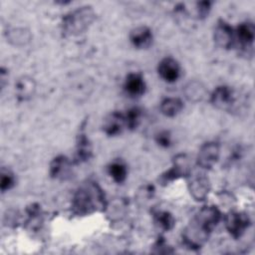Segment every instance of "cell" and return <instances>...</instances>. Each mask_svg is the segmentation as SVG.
Here are the masks:
<instances>
[{
  "instance_id": "6da1fadb",
  "label": "cell",
  "mask_w": 255,
  "mask_h": 255,
  "mask_svg": "<svg viewBox=\"0 0 255 255\" xmlns=\"http://www.w3.org/2000/svg\"><path fill=\"white\" fill-rule=\"evenodd\" d=\"M105 194L95 182H88L81 186L73 199L74 211L79 215H87L103 210L106 206Z\"/></svg>"
},
{
  "instance_id": "7a4b0ae2",
  "label": "cell",
  "mask_w": 255,
  "mask_h": 255,
  "mask_svg": "<svg viewBox=\"0 0 255 255\" xmlns=\"http://www.w3.org/2000/svg\"><path fill=\"white\" fill-rule=\"evenodd\" d=\"M96 19V13L91 6H82L71 11L63 18V31L76 36L87 31Z\"/></svg>"
},
{
  "instance_id": "3957f363",
  "label": "cell",
  "mask_w": 255,
  "mask_h": 255,
  "mask_svg": "<svg viewBox=\"0 0 255 255\" xmlns=\"http://www.w3.org/2000/svg\"><path fill=\"white\" fill-rule=\"evenodd\" d=\"M209 233V230L192 220L182 233L183 242L190 249H199L207 241Z\"/></svg>"
},
{
  "instance_id": "277c9868",
  "label": "cell",
  "mask_w": 255,
  "mask_h": 255,
  "mask_svg": "<svg viewBox=\"0 0 255 255\" xmlns=\"http://www.w3.org/2000/svg\"><path fill=\"white\" fill-rule=\"evenodd\" d=\"M188 176V190L191 196L197 201L205 200L211 188L208 177L202 172H197L194 174L190 172Z\"/></svg>"
},
{
  "instance_id": "5b68a950",
  "label": "cell",
  "mask_w": 255,
  "mask_h": 255,
  "mask_svg": "<svg viewBox=\"0 0 255 255\" xmlns=\"http://www.w3.org/2000/svg\"><path fill=\"white\" fill-rule=\"evenodd\" d=\"M236 94L233 89L227 86L217 87L210 95V102L212 105L224 111H231L236 104Z\"/></svg>"
},
{
  "instance_id": "8992f818",
  "label": "cell",
  "mask_w": 255,
  "mask_h": 255,
  "mask_svg": "<svg viewBox=\"0 0 255 255\" xmlns=\"http://www.w3.org/2000/svg\"><path fill=\"white\" fill-rule=\"evenodd\" d=\"M225 227L233 238H239L250 224L249 217L243 212L230 211L224 218Z\"/></svg>"
},
{
  "instance_id": "52a82bcc",
  "label": "cell",
  "mask_w": 255,
  "mask_h": 255,
  "mask_svg": "<svg viewBox=\"0 0 255 255\" xmlns=\"http://www.w3.org/2000/svg\"><path fill=\"white\" fill-rule=\"evenodd\" d=\"M220 155V145L215 141L205 142L199 148L197 154V165L202 169L211 168L218 160Z\"/></svg>"
},
{
  "instance_id": "ba28073f",
  "label": "cell",
  "mask_w": 255,
  "mask_h": 255,
  "mask_svg": "<svg viewBox=\"0 0 255 255\" xmlns=\"http://www.w3.org/2000/svg\"><path fill=\"white\" fill-rule=\"evenodd\" d=\"M214 42L223 49H229L234 44V30L223 20H219L213 33Z\"/></svg>"
},
{
  "instance_id": "9c48e42d",
  "label": "cell",
  "mask_w": 255,
  "mask_h": 255,
  "mask_svg": "<svg viewBox=\"0 0 255 255\" xmlns=\"http://www.w3.org/2000/svg\"><path fill=\"white\" fill-rule=\"evenodd\" d=\"M255 38V28L251 22H244L238 25L234 31V43H237L243 50L252 47Z\"/></svg>"
},
{
  "instance_id": "30bf717a",
  "label": "cell",
  "mask_w": 255,
  "mask_h": 255,
  "mask_svg": "<svg viewBox=\"0 0 255 255\" xmlns=\"http://www.w3.org/2000/svg\"><path fill=\"white\" fill-rule=\"evenodd\" d=\"M157 72L163 81L173 83L177 81L180 76V66L173 58L166 57L158 63Z\"/></svg>"
},
{
  "instance_id": "8fae6325",
  "label": "cell",
  "mask_w": 255,
  "mask_h": 255,
  "mask_svg": "<svg viewBox=\"0 0 255 255\" xmlns=\"http://www.w3.org/2000/svg\"><path fill=\"white\" fill-rule=\"evenodd\" d=\"M220 219L221 213L215 206H204L198 211L193 220L211 232Z\"/></svg>"
},
{
  "instance_id": "7c38bea8",
  "label": "cell",
  "mask_w": 255,
  "mask_h": 255,
  "mask_svg": "<svg viewBox=\"0 0 255 255\" xmlns=\"http://www.w3.org/2000/svg\"><path fill=\"white\" fill-rule=\"evenodd\" d=\"M72 174V163L65 155L56 156L50 164V175L55 179L66 180Z\"/></svg>"
},
{
  "instance_id": "4fadbf2b",
  "label": "cell",
  "mask_w": 255,
  "mask_h": 255,
  "mask_svg": "<svg viewBox=\"0 0 255 255\" xmlns=\"http://www.w3.org/2000/svg\"><path fill=\"white\" fill-rule=\"evenodd\" d=\"M36 91V83L33 78L22 76L15 82V95L19 101L30 100Z\"/></svg>"
},
{
  "instance_id": "5bb4252c",
  "label": "cell",
  "mask_w": 255,
  "mask_h": 255,
  "mask_svg": "<svg viewBox=\"0 0 255 255\" xmlns=\"http://www.w3.org/2000/svg\"><path fill=\"white\" fill-rule=\"evenodd\" d=\"M125 128H127L125 116L119 112H114L110 114L104 120L103 130L110 136L121 133Z\"/></svg>"
},
{
  "instance_id": "9a60e30c",
  "label": "cell",
  "mask_w": 255,
  "mask_h": 255,
  "mask_svg": "<svg viewBox=\"0 0 255 255\" xmlns=\"http://www.w3.org/2000/svg\"><path fill=\"white\" fill-rule=\"evenodd\" d=\"M129 41L137 49H146L152 42L151 30L146 26L136 27L130 31Z\"/></svg>"
},
{
  "instance_id": "2e32d148",
  "label": "cell",
  "mask_w": 255,
  "mask_h": 255,
  "mask_svg": "<svg viewBox=\"0 0 255 255\" xmlns=\"http://www.w3.org/2000/svg\"><path fill=\"white\" fill-rule=\"evenodd\" d=\"M5 37L7 42L16 47H22L30 43L32 35L30 31L23 27H12L6 30Z\"/></svg>"
},
{
  "instance_id": "e0dca14e",
  "label": "cell",
  "mask_w": 255,
  "mask_h": 255,
  "mask_svg": "<svg viewBox=\"0 0 255 255\" xmlns=\"http://www.w3.org/2000/svg\"><path fill=\"white\" fill-rule=\"evenodd\" d=\"M125 91L130 97H139L144 93L145 83L143 78L138 73H129L124 84Z\"/></svg>"
},
{
  "instance_id": "ac0fdd59",
  "label": "cell",
  "mask_w": 255,
  "mask_h": 255,
  "mask_svg": "<svg viewBox=\"0 0 255 255\" xmlns=\"http://www.w3.org/2000/svg\"><path fill=\"white\" fill-rule=\"evenodd\" d=\"M185 98L192 103L202 102L208 97V91L206 87L198 81H191L187 83L183 89Z\"/></svg>"
},
{
  "instance_id": "d6986e66",
  "label": "cell",
  "mask_w": 255,
  "mask_h": 255,
  "mask_svg": "<svg viewBox=\"0 0 255 255\" xmlns=\"http://www.w3.org/2000/svg\"><path fill=\"white\" fill-rule=\"evenodd\" d=\"M93 154V148L92 144L87 137L85 133H80L77 145H76V151H75V161L77 163L88 161Z\"/></svg>"
},
{
  "instance_id": "ffe728a7",
  "label": "cell",
  "mask_w": 255,
  "mask_h": 255,
  "mask_svg": "<svg viewBox=\"0 0 255 255\" xmlns=\"http://www.w3.org/2000/svg\"><path fill=\"white\" fill-rule=\"evenodd\" d=\"M159 109L163 116L172 118L182 111L183 103L178 98H166L161 102Z\"/></svg>"
},
{
  "instance_id": "44dd1931",
  "label": "cell",
  "mask_w": 255,
  "mask_h": 255,
  "mask_svg": "<svg viewBox=\"0 0 255 255\" xmlns=\"http://www.w3.org/2000/svg\"><path fill=\"white\" fill-rule=\"evenodd\" d=\"M108 172L110 176L113 178V180L117 183H123L128 175L127 166L121 160L113 161L108 167Z\"/></svg>"
},
{
  "instance_id": "7402d4cb",
  "label": "cell",
  "mask_w": 255,
  "mask_h": 255,
  "mask_svg": "<svg viewBox=\"0 0 255 255\" xmlns=\"http://www.w3.org/2000/svg\"><path fill=\"white\" fill-rule=\"evenodd\" d=\"M155 225L163 231H169L173 228L175 220L167 211H157L154 213Z\"/></svg>"
},
{
  "instance_id": "603a6c76",
  "label": "cell",
  "mask_w": 255,
  "mask_h": 255,
  "mask_svg": "<svg viewBox=\"0 0 255 255\" xmlns=\"http://www.w3.org/2000/svg\"><path fill=\"white\" fill-rule=\"evenodd\" d=\"M141 111L138 108H132L127 112L125 116V121H126V127L128 129H134L139 124V119H140V113Z\"/></svg>"
},
{
  "instance_id": "cb8c5ba5",
  "label": "cell",
  "mask_w": 255,
  "mask_h": 255,
  "mask_svg": "<svg viewBox=\"0 0 255 255\" xmlns=\"http://www.w3.org/2000/svg\"><path fill=\"white\" fill-rule=\"evenodd\" d=\"M15 184V176L13 172L7 168L1 169V180H0V188L2 192H5L11 189Z\"/></svg>"
},
{
  "instance_id": "d4e9b609",
  "label": "cell",
  "mask_w": 255,
  "mask_h": 255,
  "mask_svg": "<svg viewBox=\"0 0 255 255\" xmlns=\"http://www.w3.org/2000/svg\"><path fill=\"white\" fill-rule=\"evenodd\" d=\"M210 2L208 1H203V2H198L196 3V8H195V16L197 19H203L205 18L209 11H210Z\"/></svg>"
},
{
  "instance_id": "484cf974",
  "label": "cell",
  "mask_w": 255,
  "mask_h": 255,
  "mask_svg": "<svg viewBox=\"0 0 255 255\" xmlns=\"http://www.w3.org/2000/svg\"><path fill=\"white\" fill-rule=\"evenodd\" d=\"M155 140L156 142L163 146V147H167L170 142H171V139H170V134H169V131L167 130H162V131H159L156 136H155Z\"/></svg>"
},
{
  "instance_id": "4316f807",
  "label": "cell",
  "mask_w": 255,
  "mask_h": 255,
  "mask_svg": "<svg viewBox=\"0 0 255 255\" xmlns=\"http://www.w3.org/2000/svg\"><path fill=\"white\" fill-rule=\"evenodd\" d=\"M7 71L4 68H1V72H0V81H1V87L2 89L4 88L5 85V81L8 79V73H6Z\"/></svg>"
}]
</instances>
